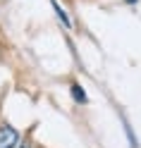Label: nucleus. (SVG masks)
<instances>
[{
	"mask_svg": "<svg viewBox=\"0 0 141 148\" xmlns=\"http://www.w3.org/2000/svg\"><path fill=\"white\" fill-rule=\"evenodd\" d=\"M127 3H129V5H134V3H136V0H127Z\"/></svg>",
	"mask_w": 141,
	"mask_h": 148,
	"instance_id": "39448f33",
	"label": "nucleus"
},
{
	"mask_svg": "<svg viewBox=\"0 0 141 148\" xmlns=\"http://www.w3.org/2000/svg\"><path fill=\"white\" fill-rule=\"evenodd\" d=\"M19 148H31V146L29 143H19Z\"/></svg>",
	"mask_w": 141,
	"mask_h": 148,
	"instance_id": "20e7f679",
	"label": "nucleus"
},
{
	"mask_svg": "<svg viewBox=\"0 0 141 148\" xmlns=\"http://www.w3.org/2000/svg\"><path fill=\"white\" fill-rule=\"evenodd\" d=\"M72 96H74L77 103H86V93H84V88L79 84H72Z\"/></svg>",
	"mask_w": 141,
	"mask_h": 148,
	"instance_id": "7ed1b4c3",
	"label": "nucleus"
},
{
	"mask_svg": "<svg viewBox=\"0 0 141 148\" xmlns=\"http://www.w3.org/2000/svg\"><path fill=\"white\" fill-rule=\"evenodd\" d=\"M0 148H19V132L10 124H0Z\"/></svg>",
	"mask_w": 141,
	"mask_h": 148,
	"instance_id": "f257e3e1",
	"label": "nucleus"
},
{
	"mask_svg": "<svg viewBox=\"0 0 141 148\" xmlns=\"http://www.w3.org/2000/svg\"><path fill=\"white\" fill-rule=\"evenodd\" d=\"M53 10H55V14H58V19H60V22H62L65 26H69V24H72V22H69V17H67V12H65L62 7H60L58 3H55V0H53Z\"/></svg>",
	"mask_w": 141,
	"mask_h": 148,
	"instance_id": "f03ea898",
	"label": "nucleus"
}]
</instances>
